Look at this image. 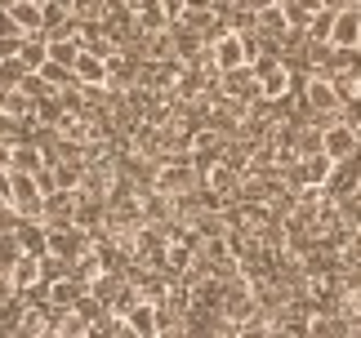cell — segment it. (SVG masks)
Returning a JSON list of instances; mask_svg holds the SVG:
<instances>
[{
    "mask_svg": "<svg viewBox=\"0 0 361 338\" xmlns=\"http://www.w3.org/2000/svg\"><path fill=\"white\" fill-rule=\"evenodd\" d=\"M49 254H59V258L76 263L80 254H90V236L85 227L72 218V223H49Z\"/></svg>",
    "mask_w": 361,
    "mask_h": 338,
    "instance_id": "obj_1",
    "label": "cell"
},
{
    "mask_svg": "<svg viewBox=\"0 0 361 338\" xmlns=\"http://www.w3.org/2000/svg\"><path fill=\"white\" fill-rule=\"evenodd\" d=\"M322 151L339 165V161H348V156L361 151V134L348 120H330V125H322Z\"/></svg>",
    "mask_w": 361,
    "mask_h": 338,
    "instance_id": "obj_2",
    "label": "cell"
},
{
    "mask_svg": "<svg viewBox=\"0 0 361 338\" xmlns=\"http://www.w3.org/2000/svg\"><path fill=\"white\" fill-rule=\"evenodd\" d=\"M330 45H335V49H361V9H357V5H348V9L335 13Z\"/></svg>",
    "mask_w": 361,
    "mask_h": 338,
    "instance_id": "obj_3",
    "label": "cell"
},
{
    "mask_svg": "<svg viewBox=\"0 0 361 338\" xmlns=\"http://www.w3.org/2000/svg\"><path fill=\"white\" fill-rule=\"evenodd\" d=\"M250 63V40H241L237 32H224L214 40V67L219 72H232V67H245Z\"/></svg>",
    "mask_w": 361,
    "mask_h": 338,
    "instance_id": "obj_4",
    "label": "cell"
},
{
    "mask_svg": "<svg viewBox=\"0 0 361 338\" xmlns=\"http://www.w3.org/2000/svg\"><path fill=\"white\" fill-rule=\"evenodd\" d=\"M76 84H107V63H103V54L80 49V58H76Z\"/></svg>",
    "mask_w": 361,
    "mask_h": 338,
    "instance_id": "obj_5",
    "label": "cell"
},
{
    "mask_svg": "<svg viewBox=\"0 0 361 338\" xmlns=\"http://www.w3.org/2000/svg\"><path fill=\"white\" fill-rule=\"evenodd\" d=\"M18 258H23V245H18V236H13V227L0 232V272H9Z\"/></svg>",
    "mask_w": 361,
    "mask_h": 338,
    "instance_id": "obj_6",
    "label": "cell"
},
{
    "mask_svg": "<svg viewBox=\"0 0 361 338\" xmlns=\"http://www.w3.org/2000/svg\"><path fill=\"white\" fill-rule=\"evenodd\" d=\"M9 299H18V285H13L9 272H0V303H9Z\"/></svg>",
    "mask_w": 361,
    "mask_h": 338,
    "instance_id": "obj_7",
    "label": "cell"
},
{
    "mask_svg": "<svg viewBox=\"0 0 361 338\" xmlns=\"http://www.w3.org/2000/svg\"><path fill=\"white\" fill-rule=\"evenodd\" d=\"M322 5H326V9H335V13H339V9H348V5H353V0H322Z\"/></svg>",
    "mask_w": 361,
    "mask_h": 338,
    "instance_id": "obj_8",
    "label": "cell"
},
{
    "mask_svg": "<svg viewBox=\"0 0 361 338\" xmlns=\"http://www.w3.org/2000/svg\"><path fill=\"white\" fill-rule=\"evenodd\" d=\"M183 5H188V9H210L214 0H183Z\"/></svg>",
    "mask_w": 361,
    "mask_h": 338,
    "instance_id": "obj_9",
    "label": "cell"
},
{
    "mask_svg": "<svg viewBox=\"0 0 361 338\" xmlns=\"http://www.w3.org/2000/svg\"><path fill=\"white\" fill-rule=\"evenodd\" d=\"M232 5V0H214V9H228Z\"/></svg>",
    "mask_w": 361,
    "mask_h": 338,
    "instance_id": "obj_10",
    "label": "cell"
},
{
    "mask_svg": "<svg viewBox=\"0 0 361 338\" xmlns=\"http://www.w3.org/2000/svg\"><path fill=\"white\" fill-rule=\"evenodd\" d=\"M353 5H357V9H361V0H353Z\"/></svg>",
    "mask_w": 361,
    "mask_h": 338,
    "instance_id": "obj_11",
    "label": "cell"
}]
</instances>
